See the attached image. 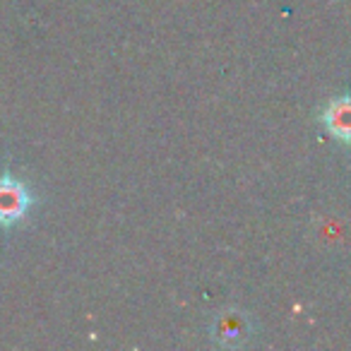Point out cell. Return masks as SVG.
<instances>
[{
    "label": "cell",
    "mask_w": 351,
    "mask_h": 351,
    "mask_svg": "<svg viewBox=\"0 0 351 351\" xmlns=\"http://www.w3.org/2000/svg\"><path fill=\"white\" fill-rule=\"evenodd\" d=\"M322 128L330 132L335 140L351 145V94L337 97L322 111Z\"/></svg>",
    "instance_id": "obj_3"
},
{
    "label": "cell",
    "mask_w": 351,
    "mask_h": 351,
    "mask_svg": "<svg viewBox=\"0 0 351 351\" xmlns=\"http://www.w3.org/2000/svg\"><path fill=\"white\" fill-rule=\"evenodd\" d=\"M253 335L250 317L241 311H221L212 320V337L221 346H241Z\"/></svg>",
    "instance_id": "obj_2"
},
{
    "label": "cell",
    "mask_w": 351,
    "mask_h": 351,
    "mask_svg": "<svg viewBox=\"0 0 351 351\" xmlns=\"http://www.w3.org/2000/svg\"><path fill=\"white\" fill-rule=\"evenodd\" d=\"M34 205V195L22 181L0 176V226H15Z\"/></svg>",
    "instance_id": "obj_1"
}]
</instances>
